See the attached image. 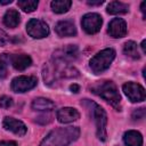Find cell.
I'll list each match as a JSON object with an SVG mask.
<instances>
[{
	"label": "cell",
	"instance_id": "1",
	"mask_svg": "<svg viewBox=\"0 0 146 146\" xmlns=\"http://www.w3.org/2000/svg\"><path fill=\"white\" fill-rule=\"evenodd\" d=\"M79 75V72L73 66H70L66 63L52 60L50 63L44 64L42 76L44 80V83L51 86L54 82H56L59 79H68V78H76Z\"/></svg>",
	"mask_w": 146,
	"mask_h": 146
},
{
	"label": "cell",
	"instance_id": "2",
	"mask_svg": "<svg viewBox=\"0 0 146 146\" xmlns=\"http://www.w3.org/2000/svg\"><path fill=\"white\" fill-rule=\"evenodd\" d=\"M80 136L78 127H64L51 130L40 143V146H68Z\"/></svg>",
	"mask_w": 146,
	"mask_h": 146
},
{
	"label": "cell",
	"instance_id": "3",
	"mask_svg": "<svg viewBox=\"0 0 146 146\" xmlns=\"http://www.w3.org/2000/svg\"><path fill=\"white\" fill-rule=\"evenodd\" d=\"M90 90L92 94L97 95L98 97H100L104 100H106L107 103H110L114 108H116V110L120 108L121 96H120L117 87L114 82L106 81V80L98 81L90 87Z\"/></svg>",
	"mask_w": 146,
	"mask_h": 146
},
{
	"label": "cell",
	"instance_id": "4",
	"mask_svg": "<svg viewBox=\"0 0 146 146\" xmlns=\"http://www.w3.org/2000/svg\"><path fill=\"white\" fill-rule=\"evenodd\" d=\"M83 106H87L94 121L96 124L97 129V137L100 141H106L107 139V131H106V125H107V114L105 110L99 106L98 104L89 100V99H83L81 102Z\"/></svg>",
	"mask_w": 146,
	"mask_h": 146
},
{
	"label": "cell",
	"instance_id": "5",
	"mask_svg": "<svg viewBox=\"0 0 146 146\" xmlns=\"http://www.w3.org/2000/svg\"><path fill=\"white\" fill-rule=\"evenodd\" d=\"M115 55H116L115 50L112 48H106V49L100 50L89 62V66H90L91 71L95 74H99V73L106 71L111 66L112 62L114 60Z\"/></svg>",
	"mask_w": 146,
	"mask_h": 146
},
{
	"label": "cell",
	"instance_id": "6",
	"mask_svg": "<svg viewBox=\"0 0 146 146\" xmlns=\"http://www.w3.org/2000/svg\"><path fill=\"white\" fill-rule=\"evenodd\" d=\"M26 32L34 39H42L48 36L50 31L48 24L44 21L39 18H31L26 24Z\"/></svg>",
	"mask_w": 146,
	"mask_h": 146
},
{
	"label": "cell",
	"instance_id": "7",
	"mask_svg": "<svg viewBox=\"0 0 146 146\" xmlns=\"http://www.w3.org/2000/svg\"><path fill=\"white\" fill-rule=\"evenodd\" d=\"M38 84V79L35 76H26V75H21V76H16L15 79H13L10 88L14 92H26L31 89H33L34 87H36Z\"/></svg>",
	"mask_w": 146,
	"mask_h": 146
},
{
	"label": "cell",
	"instance_id": "8",
	"mask_svg": "<svg viewBox=\"0 0 146 146\" xmlns=\"http://www.w3.org/2000/svg\"><path fill=\"white\" fill-rule=\"evenodd\" d=\"M123 92L132 103H139L145 100L146 98V91L143 86L136 82H127L122 86Z\"/></svg>",
	"mask_w": 146,
	"mask_h": 146
},
{
	"label": "cell",
	"instance_id": "9",
	"mask_svg": "<svg viewBox=\"0 0 146 146\" xmlns=\"http://www.w3.org/2000/svg\"><path fill=\"white\" fill-rule=\"evenodd\" d=\"M79 56V48L75 44H67L64 46L57 50L54 51V60H58V62H63V63H71L73 60H75Z\"/></svg>",
	"mask_w": 146,
	"mask_h": 146
},
{
	"label": "cell",
	"instance_id": "10",
	"mask_svg": "<svg viewBox=\"0 0 146 146\" xmlns=\"http://www.w3.org/2000/svg\"><path fill=\"white\" fill-rule=\"evenodd\" d=\"M103 24V18L97 13H88L82 17L81 25L88 34H95L99 32Z\"/></svg>",
	"mask_w": 146,
	"mask_h": 146
},
{
	"label": "cell",
	"instance_id": "11",
	"mask_svg": "<svg viewBox=\"0 0 146 146\" xmlns=\"http://www.w3.org/2000/svg\"><path fill=\"white\" fill-rule=\"evenodd\" d=\"M2 124H3V128H5L6 130L11 131V132H14L15 135H17V136H19V137L24 136V135L26 133V131H27L26 125H25L22 121L16 120V119L10 117V116H6V117L3 119Z\"/></svg>",
	"mask_w": 146,
	"mask_h": 146
},
{
	"label": "cell",
	"instance_id": "12",
	"mask_svg": "<svg viewBox=\"0 0 146 146\" xmlns=\"http://www.w3.org/2000/svg\"><path fill=\"white\" fill-rule=\"evenodd\" d=\"M8 64H10L17 71H24V70H26L27 67L31 66L32 58L26 54H15V55L9 54Z\"/></svg>",
	"mask_w": 146,
	"mask_h": 146
},
{
	"label": "cell",
	"instance_id": "13",
	"mask_svg": "<svg viewBox=\"0 0 146 146\" xmlns=\"http://www.w3.org/2000/svg\"><path fill=\"white\" fill-rule=\"evenodd\" d=\"M108 34L112 38H123L127 34V23L122 18H113L108 24Z\"/></svg>",
	"mask_w": 146,
	"mask_h": 146
},
{
	"label": "cell",
	"instance_id": "14",
	"mask_svg": "<svg viewBox=\"0 0 146 146\" xmlns=\"http://www.w3.org/2000/svg\"><path fill=\"white\" fill-rule=\"evenodd\" d=\"M57 120L60 123H71L73 121H76L80 117V113L76 108L73 107H63L57 111Z\"/></svg>",
	"mask_w": 146,
	"mask_h": 146
},
{
	"label": "cell",
	"instance_id": "15",
	"mask_svg": "<svg viewBox=\"0 0 146 146\" xmlns=\"http://www.w3.org/2000/svg\"><path fill=\"white\" fill-rule=\"evenodd\" d=\"M55 32L59 36H74L76 35V27L71 21H59L55 26Z\"/></svg>",
	"mask_w": 146,
	"mask_h": 146
},
{
	"label": "cell",
	"instance_id": "16",
	"mask_svg": "<svg viewBox=\"0 0 146 146\" xmlns=\"http://www.w3.org/2000/svg\"><path fill=\"white\" fill-rule=\"evenodd\" d=\"M123 141L127 146H143V136L137 130H128L123 135Z\"/></svg>",
	"mask_w": 146,
	"mask_h": 146
},
{
	"label": "cell",
	"instance_id": "17",
	"mask_svg": "<svg viewBox=\"0 0 146 146\" xmlns=\"http://www.w3.org/2000/svg\"><path fill=\"white\" fill-rule=\"evenodd\" d=\"M32 108L34 111H44V112H49L51 110L55 108V103L51 102L48 98H43V97H38L35 98L32 104H31Z\"/></svg>",
	"mask_w": 146,
	"mask_h": 146
},
{
	"label": "cell",
	"instance_id": "18",
	"mask_svg": "<svg viewBox=\"0 0 146 146\" xmlns=\"http://www.w3.org/2000/svg\"><path fill=\"white\" fill-rule=\"evenodd\" d=\"M21 21V16L18 14V11L16 9H9L6 11L5 16H3V24L7 27L14 29L19 24Z\"/></svg>",
	"mask_w": 146,
	"mask_h": 146
},
{
	"label": "cell",
	"instance_id": "19",
	"mask_svg": "<svg viewBox=\"0 0 146 146\" xmlns=\"http://www.w3.org/2000/svg\"><path fill=\"white\" fill-rule=\"evenodd\" d=\"M107 13L111 15H117V14H125L129 10L128 3L121 2V1H112L107 6Z\"/></svg>",
	"mask_w": 146,
	"mask_h": 146
},
{
	"label": "cell",
	"instance_id": "20",
	"mask_svg": "<svg viewBox=\"0 0 146 146\" xmlns=\"http://www.w3.org/2000/svg\"><path fill=\"white\" fill-rule=\"evenodd\" d=\"M71 6H72V1H70V0H54L50 3L52 11L56 14H64V13L68 11Z\"/></svg>",
	"mask_w": 146,
	"mask_h": 146
},
{
	"label": "cell",
	"instance_id": "21",
	"mask_svg": "<svg viewBox=\"0 0 146 146\" xmlns=\"http://www.w3.org/2000/svg\"><path fill=\"white\" fill-rule=\"evenodd\" d=\"M123 52H124V55H127L128 57H130L132 59H139L140 58L138 47H137V43L135 41H131V40L127 41L123 46Z\"/></svg>",
	"mask_w": 146,
	"mask_h": 146
},
{
	"label": "cell",
	"instance_id": "22",
	"mask_svg": "<svg viewBox=\"0 0 146 146\" xmlns=\"http://www.w3.org/2000/svg\"><path fill=\"white\" fill-rule=\"evenodd\" d=\"M17 5H18V7L23 11H25V13H32V11H34L38 8L39 2L36 0H19L17 2Z\"/></svg>",
	"mask_w": 146,
	"mask_h": 146
},
{
	"label": "cell",
	"instance_id": "23",
	"mask_svg": "<svg viewBox=\"0 0 146 146\" xmlns=\"http://www.w3.org/2000/svg\"><path fill=\"white\" fill-rule=\"evenodd\" d=\"M13 104H14V102L10 97H8V96L0 97V107L1 108H9L13 106Z\"/></svg>",
	"mask_w": 146,
	"mask_h": 146
},
{
	"label": "cell",
	"instance_id": "24",
	"mask_svg": "<svg viewBox=\"0 0 146 146\" xmlns=\"http://www.w3.org/2000/svg\"><path fill=\"white\" fill-rule=\"evenodd\" d=\"M146 115V112H145V108L144 107H140V108H136L133 112H132V119L133 120H143Z\"/></svg>",
	"mask_w": 146,
	"mask_h": 146
},
{
	"label": "cell",
	"instance_id": "25",
	"mask_svg": "<svg viewBox=\"0 0 146 146\" xmlns=\"http://www.w3.org/2000/svg\"><path fill=\"white\" fill-rule=\"evenodd\" d=\"M51 115H49V114H44V115H41V116H39V117H36L35 119V122H38V123H40V124H48L49 122H51Z\"/></svg>",
	"mask_w": 146,
	"mask_h": 146
},
{
	"label": "cell",
	"instance_id": "26",
	"mask_svg": "<svg viewBox=\"0 0 146 146\" xmlns=\"http://www.w3.org/2000/svg\"><path fill=\"white\" fill-rule=\"evenodd\" d=\"M8 75V70H7V64L0 60V79H5Z\"/></svg>",
	"mask_w": 146,
	"mask_h": 146
},
{
	"label": "cell",
	"instance_id": "27",
	"mask_svg": "<svg viewBox=\"0 0 146 146\" xmlns=\"http://www.w3.org/2000/svg\"><path fill=\"white\" fill-rule=\"evenodd\" d=\"M9 41V38L7 35V33L0 29V46H6Z\"/></svg>",
	"mask_w": 146,
	"mask_h": 146
},
{
	"label": "cell",
	"instance_id": "28",
	"mask_svg": "<svg viewBox=\"0 0 146 146\" xmlns=\"http://www.w3.org/2000/svg\"><path fill=\"white\" fill-rule=\"evenodd\" d=\"M0 146H17V144L13 140H2L0 141Z\"/></svg>",
	"mask_w": 146,
	"mask_h": 146
},
{
	"label": "cell",
	"instance_id": "29",
	"mask_svg": "<svg viewBox=\"0 0 146 146\" xmlns=\"http://www.w3.org/2000/svg\"><path fill=\"white\" fill-rule=\"evenodd\" d=\"M70 90H71L72 92H75V94H78V92L80 91V86H79V84H75V83H73V84H71V86H70Z\"/></svg>",
	"mask_w": 146,
	"mask_h": 146
},
{
	"label": "cell",
	"instance_id": "30",
	"mask_svg": "<svg viewBox=\"0 0 146 146\" xmlns=\"http://www.w3.org/2000/svg\"><path fill=\"white\" fill-rule=\"evenodd\" d=\"M87 3L90 5V6H100V5L104 3V1H103V0H98V1H87Z\"/></svg>",
	"mask_w": 146,
	"mask_h": 146
},
{
	"label": "cell",
	"instance_id": "31",
	"mask_svg": "<svg viewBox=\"0 0 146 146\" xmlns=\"http://www.w3.org/2000/svg\"><path fill=\"white\" fill-rule=\"evenodd\" d=\"M145 6H146V2L143 1L141 5H140V9H141V13H143V17L145 18Z\"/></svg>",
	"mask_w": 146,
	"mask_h": 146
},
{
	"label": "cell",
	"instance_id": "32",
	"mask_svg": "<svg viewBox=\"0 0 146 146\" xmlns=\"http://www.w3.org/2000/svg\"><path fill=\"white\" fill-rule=\"evenodd\" d=\"M13 1L11 0H6V1H1L0 0V5H9V3H11Z\"/></svg>",
	"mask_w": 146,
	"mask_h": 146
},
{
	"label": "cell",
	"instance_id": "33",
	"mask_svg": "<svg viewBox=\"0 0 146 146\" xmlns=\"http://www.w3.org/2000/svg\"><path fill=\"white\" fill-rule=\"evenodd\" d=\"M145 43H146V41H145V40H143V42H141V48H143V51H144V52H146V48H145Z\"/></svg>",
	"mask_w": 146,
	"mask_h": 146
}]
</instances>
